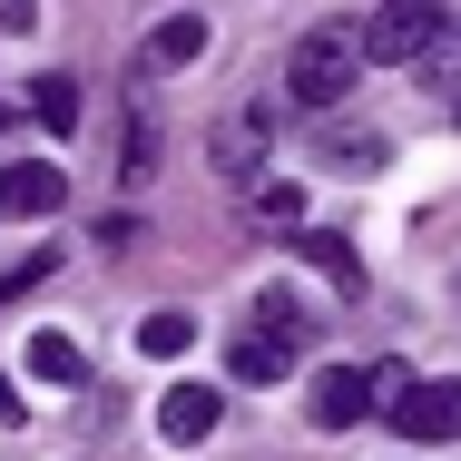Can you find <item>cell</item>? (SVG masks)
Here are the masks:
<instances>
[{"mask_svg": "<svg viewBox=\"0 0 461 461\" xmlns=\"http://www.w3.org/2000/svg\"><path fill=\"white\" fill-rule=\"evenodd\" d=\"M30 373H40V383H89V354H79L69 334H30Z\"/></svg>", "mask_w": 461, "mask_h": 461, "instance_id": "cell-12", "label": "cell"}, {"mask_svg": "<svg viewBox=\"0 0 461 461\" xmlns=\"http://www.w3.org/2000/svg\"><path fill=\"white\" fill-rule=\"evenodd\" d=\"M256 216H266V226H285V236H294V216H304V186H256Z\"/></svg>", "mask_w": 461, "mask_h": 461, "instance_id": "cell-17", "label": "cell"}, {"mask_svg": "<svg viewBox=\"0 0 461 461\" xmlns=\"http://www.w3.org/2000/svg\"><path fill=\"white\" fill-rule=\"evenodd\" d=\"M0 422H20V393H10V373H0Z\"/></svg>", "mask_w": 461, "mask_h": 461, "instance_id": "cell-20", "label": "cell"}, {"mask_svg": "<svg viewBox=\"0 0 461 461\" xmlns=\"http://www.w3.org/2000/svg\"><path fill=\"white\" fill-rule=\"evenodd\" d=\"M196 50H206V20H196V10H177V20L148 30V59H158V69H186Z\"/></svg>", "mask_w": 461, "mask_h": 461, "instance_id": "cell-11", "label": "cell"}, {"mask_svg": "<svg viewBox=\"0 0 461 461\" xmlns=\"http://www.w3.org/2000/svg\"><path fill=\"white\" fill-rule=\"evenodd\" d=\"M30 118L69 138V128H79V89H69V79H40V89H30Z\"/></svg>", "mask_w": 461, "mask_h": 461, "instance_id": "cell-15", "label": "cell"}, {"mask_svg": "<svg viewBox=\"0 0 461 461\" xmlns=\"http://www.w3.org/2000/svg\"><path fill=\"white\" fill-rule=\"evenodd\" d=\"M186 344H196V314H148L138 324V354H158V364H177Z\"/></svg>", "mask_w": 461, "mask_h": 461, "instance_id": "cell-13", "label": "cell"}, {"mask_svg": "<svg viewBox=\"0 0 461 461\" xmlns=\"http://www.w3.org/2000/svg\"><path fill=\"white\" fill-rule=\"evenodd\" d=\"M304 412L324 422V432H354L373 412V383H364V364H324L314 383H304Z\"/></svg>", "mask_w": 461, "mask_h": 461, "instance_id": "cell-4", "label": "cell"}, {"mask_svg": "<svg viewBox=\"0 0 461 461\" xmlns=\"http://www.w3.org/2000/svg\"><path fill=\"white\" fill-rule=\"evenodd\" d=\"M432 50H452V10H442V0H383V10H373L364 59L412 69V59H432Z\"/></svg>", "mask_w": 461, "mask_h": 461, "instance_id": "cell-2", "label": "cell"}, {"mask_svg": "<svg viewBox=\"0 0 461 461\" xmlns=\"http://www.w3.org/2000/svg\"><path fill=\"white\" fill-rule=\"evenodd\" d=\"M20 118H30V98H0V138H20Z\"/></svg>", "mask_w": 461, "mask_h": 461, "instance_id": "cell-19", "label": "cell"}, {"mask_svg": "<svg viewBox=\"0 0 461 461\" xmlns=\"http://www.w3.org/2000/svg\"><path fill=\"white\" fill-rule=\"evenodd\" d=\"M50 276H59V246H30L20 266H0V304H20L30 285H50Z\"/></svg>", "mask_w": 461, "mask_h": 461, "instance_id": "cell-16", "label": "cell"}, {"mask_svg": "<svg viewBox=\"0 0 461 461\" xmlns=\"http://www.w3.org/2000/svg\"><path fill=\"white\" fill-rule=\"evenodd\" d=\"M0 30H40V0H0Z\"/></svg>", "mask_w": 461, "mask_h": 461, "instance_id": "cell-18", "label": "cell"}, {"mask_svg": "<svg viewBox=\"0 0 461 461\" xmlns=\"http://www.w3.org/2000/svg\"><path fill=\"white\" fill-rule=\"evenodd\" d=\"M452 118H461V89H452Z\"/></svg>", "mask_w": 461, "mask_h": 461, "instance_id": "cell-21", "label": "cell"}, {"mask_svg": "<svg viewBox=\"0 0 461 461\" xmlns=\"http://www.w3.org/2000/svg\"><path fill=\"white\" fill-rule=\"evenodd\" d=\"M324 167H344V177H373V167H383V138H364V128L324 138Z\"/></svg>", "mask_w": 461, "mask_h": 461, "instance_id": "cell-14", "label": "cell"}, {"mask_svg": "<svg viewBox=\"0 0 461 461\" xmlns=\"http://www.w3.org/2000/svg\"><path fill=\"white\" fill-rule=\"evenodd\" d=\"M256 334L285 344V354H294V344H314V304H304V294H285V285H266V294H256Z\"/></svg>", "mask_w": 461, "mask_h": 461, "instance_id": "cell-8", "label": "cell"}, {"mask_svg": "<svg viewBox=\"0 0 461 461\" xmlns=\"http://www.w3.org/2000/svg\"><path fill=\"white\" fill-rule=\"evenodd\" d=\"M383 422H393L402 442H461V383H412Z\"/></svg>", "mask_w": 461, "mask_h": 461, "instance_id": "cell-3", "label": "cell"}, {"mask_svg": "<svg viewBox=\"0 0 461 461\" xmlns=\"http://www.w3.org/2000/svg\"><path fill=\"white\" fill-rule=\"evenodd\" d=\"M354 79H364V30H344V20L304 30V40H294V59H285L294 108H334V98H354Z\"/></svg>", "mask_w": 461, "mask_h": 461, "instance_id": "cell-1", "label": "cell"}, {"mask_svg": "<svg viewBox=\"0 0 461 461\" xmlns=\"http://www.w3.org/2000/svg\"><path fill=\"white\" fill-rule=\"evenodd\" d=\"M285 364H294V354H285V344H266L256 324L226 344V373H236V383H285Z\"/></svg>", "mask_w": 461, "mask_h": 461, "instance_id": "cell-10", "label": "cell"}, {"mask_svg": "<svg viewBox=\"0 0 461 461\" xmlns=\"http://www.w3.org/2000/svg\"><path fill=\"white\" fill-rule=\"evenodd\" d=\"M216 177L226 186H266V128H216Z\"/></svg>", "mask_w": 461, "mask_h": 461, "instance_id": "cell-9", "label": "cell"}, {"mask_svg": "<svg viewBox=\"0 0 461 461\" xmlns=\"http://www.w3.org/2000/svg\"><path fill=\"white\" fill-rule=\"evenodd\" d=\"M216 412H226V393H216V383H167V402H158V432H167V442H206V432H216Z\"/></svg>", "mask_w": 461, "mask_h": 461, "instance_id": "cell-6", "label": "cell"}, {"mask_svg": "<svg viewBox=\"0 0 461 461\" xmlns=\"http://www.w3.org/2000/svg\"><path fill=\"white\" fill-rule=\"evenodd\" d=\"M69 206V177L50 158H10L0 167V216H59Z\"/></svg>", "mask_w": 461, "mask_h": 461, "instance_id": "cell-5", "label": "cell"}, {"mask_svg": "<svg viewBox=\"0 0 461 461\" xmlns=\"http://www.w3.org/2000/svg\"><path fill=\"white\" fill-rule=\"evenodd\" d=\"M294 246H304V266H314V276L334 285V294H344V304H354V294H364V256H354V246H344V236H334V226H294Z\"/></svg>", "mask_w": 461, "mask_h": 461, "instance_id": "cell-7", "label": "cell"}]
</instances>
